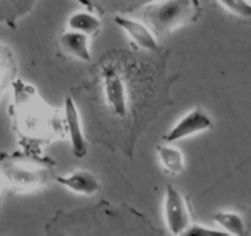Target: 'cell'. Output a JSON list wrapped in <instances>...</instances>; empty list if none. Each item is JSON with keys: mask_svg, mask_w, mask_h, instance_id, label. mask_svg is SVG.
Returning <instances> with one entry per match:
<instances>
[{"mask_svg": "<svg viewBox=\"0 0 251 236\" xmlns=\"http://www.w3.org/2000/svg\"><path fill=\"white\" fill-rule=\"evenodd\" d=\"M11 93L9 113L21 151L45 155L48 145L67 138L63 111L50 106L35 85L16 78Z\"/></svg>", "mask_w": 251, "mask_h": 236, "instance_id": "cell-1", "label": "cell"}, {"mask_svg": "<svg viewBox=\"0 0 251 236\" xmlns=\"http://www.w3.org/2000/svg\"><path fill=\"white\" fill-rule=\"evenodd\" d=\"M0 179L3 186L16 193L42 191L57 179L55 161L50 156L24 151L0 155Z\"/></svg>", "mask_w": 251, "mask_h": 236, "instance_id": "cell-2", "label": "cell"}, {"mask_svg": "<svg viewBox=\"0 0 251 236\" xmlns=\"http://www.w3.org/2000/svg\"><path fill=\"white\" fill-rule=\"evenodd\" d=\"M139 11L142 20L160 38L197 23L203 14V6L201 0H151Z\"/></svg>", "mask_w": 251, "mask_h": 236, "instance_id": "cell-3", "label": "cell"}, {"mask_svg": "<svg viewBox=\"0 0 251 236\" xmlns=\"http://www.w3.org/2000/svg\"><path fill=\"white\" fill-rule=\"evenodd\" d=\"M100 85L106 108L116 118H125L131 103V90L122 71L113 64L103 66L100 71Z\"/></svg>", "mask_w": 251, "mask_h": 236, "instance_id": "cell-4", "label": "cell"}, {"mask_svg": "<svg viewBox=\"0 0 251 236\" xmlns=\"http://www.w3.org/2000/svg\"><path fill=\"white\" fill-rule=\"evenodd\" d=\"M163 215L165 226L173 235H185L192 224L187 199L173 185H168L165 189Z\"/></svg>", "mask_w": 251, "mask_h": 236, "instance_id": "cell-5", "label": "cell"}, {"mask_svg": "<svg viewBox=\"0 0 251 236\" xmlns=\"http://www.w3.org/2000/svg\"><path fill=\"white\" fill-rule=\"evenodd\" d=\"M213 127L211 116L204 108L196 106L183 113L171 128L163 136L166 143H176L182 139L191 138L197 134L204 133Z\"/></svg>", "mask_w": 251, "mask_h": 236, "instance_id": "cell-6", "label": "cell"}, {"mask_svg": "<svg viewBox=\"0 0 251 236\" xmlns=\"http://www.w3.org/2000/svg\"><path fill=\"white\" fill-rule=\"evenodd\" d=\"M62 111L64 127H66V136L71 142L72 153L76 159L85 158L89 151V142L84 132L80 112L73 97L67 96L63 103Z\"/></svg>", "mask_w": 251, "mask_h": 236, "instance_id": "cell-7", "label": "cell"}, {"mask_svg": "<svg viewBox=\"0 0 251 236\" xmlns=\"http://www.w3.org/2000/svg\"><path fill=\"white\" fill-rule=\"evenodd\" d=\"M113 21L139 49L155 52L159 48L158 37L142 19L129 18L127 15H115Z\"/></svg>", "mask_w": 251, "mask_h": 236, "instance_id": "cell-8", "label": "cell"}, {"mask_svg": "<svg viewBox=\"0 0 251 236\" xmlns=\"http://www.w3.org/2000/svg\"><path fill=\"white\" fill-rule=\"evenodd\" d=\"M55 182L79 196H94L101 189L99 177L88 168H76L67 175H57Z\"/></svg>", "mask_w": 251, "mask_h": 236, "instance_id": "cell-9", "label": "cell"}, {"mask_svg": "<svg viewBox=\"0 0 251 236\" xmlns=\"http://www.w3.org/2000/svg\"><path fill=\"white\" fill-rule=\"evenodd\" d=\"M91 40L93 38L89 37L85 33L66 28L60 32L59 37H58V43H59L60 49L74 59L81 62H90L93 59Z\"/></svg>", "mask_w": 251, "mask_h": 236, "instance_id": "cell-10", "label": "cell"}, {"mask_svg": "<svg viewBox=\"0 0 251 236\" xmlns=\"http://www.w3.org/2000/svg\"><path fill=\"white\" fill-rule=\"evenodd\" d=\"M89 10L102 15H127L138 11L151 0H76Z\"/></svg>", "mask_w": 251, "mask_h": 236, "instance_id": "cell-11", "label": "cell"}, {"mask_svg": "<svg viewBox=\"0 0 251 236\" xmlns=\"http://www.w3.org/2000/svg\"><path fill=\"white\" fill-rule=\"evenodd\" d=\"M38 3L40 0H0V25L15 30Z\"/></svg>", "mask_w": 251, "mask_h": 236, "instance_id": "cell-12", "label": "cell"}, {"mask_svg": "<svg viewBox=\"0 0 251 236\" xmlns=\"http://www.w3.org/2000/svg\"><path fill=\"white\" fill-rule=\"evenodd\" d=\"M66 28L85 33L89 37L94 38L102 30V20L99 14L89 9L75 10L67 19Z\"/></svg>", "mask_w": 251, "mask_h": 236, "instance_id": "cell-13", "label": "cell"}, {"mask_svg": "<svg viewBox=\"0 0 251 236\" xmlns=\"http://www.w3.org/2000/svg\"><path fill=\"white\" fill-rule=\"evenodd\" d=\"M18 75V59L10 46L0 41V100Z\"/></svg>", "mask_w": 251, "mask_h": 236, "instance_id": "cell-14", "label": "cell"}, {"mask_svg": "<svg viewBox=\"0 0 251 236\" xmlns=\"http://www.w3.org/2000/svg\"><path fill=\"white\" fill-rule=\"evenodd\" d=\"M156 155L161 167L168 175L177 176L185 171V155L177 146L173 145V143L164 142V144L156 146Z\"/></svg>", "mask_w": 251, "mask_h": 236, "instance_id": "cell-15", "label": "cell"}, {"mask_svg": "<svg viewBox=\"0 0 251 236\" xmlns=\"http://www.w3.org/2000/svg\"><path fill=\"white\" fill-rule=\"evenodd\" d=\"M214 225L221 229L223 234L229 235H244L245 234V223L240 214L234 212L222 211L217 212L212 216Z\"/></svg>", "mask_w": 251, "mask_h": 236, "instance_id": "cell-16", "label": "cell"}, {"mask_svg": "<svg viewBox=\"0 0 251 236\" xmlns=\"http://www.w3.org/2000/svg\"><path fill=\"white\" fill-rule=\"evenodd\" d=\"M217 3L233 15L251 20V0H217Z\"/></svg>", "mask_w": 251, "mask_h": 236, "instance_id": "cell-17", "label": "cell"}, {"mask_svg": "<svg viewBox=\"0 0 251 236\" xmlns=\"http://www.w3.org/2000/svg\"><path fill=\"white\" fill-rule=\"evenodd\" d=\"M213 234H223L219 228L209 225H202V224H191V226L186 230L185 235H213Z\"/></svg>", "mask_w": 251, "mask_h": 236, "instance_id": "cell-18", "label": "cell"}, {"mask_svg": "<svg viewBox=\"0 0 251 236\" xmlns=\"http://www.w3.org/2000/svg\"><path fill=\"white\" fill-rule=\"evenodd\" d=\"M3 182H1V179H0V204L3 202Z\"/></svg>", "mask_w": 251, "mask_h": 236, "instance_id": "cell-19", "label": "cell"}]
</instances>
